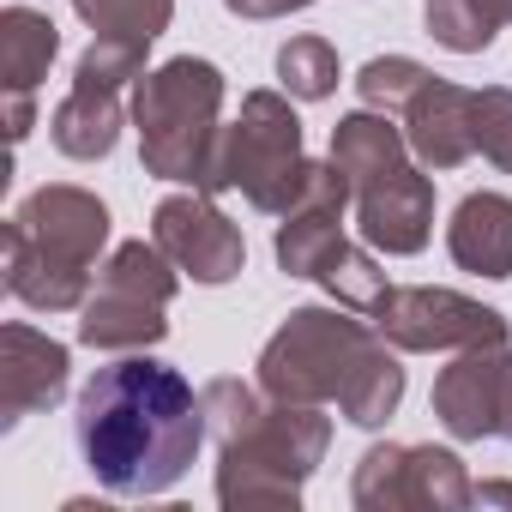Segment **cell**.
I'll use <instances>...</instances> for the list:
<instances>
[{"instance_id":"ffe728a7","label":"cell","mask_w":512,"mask_h":512,"mask_svg":"<svg viewBox=\"0 0 512 512\" xmlns=\"http://www.w3.org/2000/svg\"><path fill=\"white\" fill-rule=\"evenodd\" d=\"M398 404H404V368H398L392 344L380 338V344L368 350V362L350 374V386H344L338 410H344V422H356V428H380Z\"/></svg>"},{"instance_id":"603a6c76","label":"cell","mask_w":512,"mask_h":512,"mask_svg":"<svg viewBox=\"0 0 512 512\" xmlns=\"http://www.w3.org/2000/svg\"><path fill=\"white\" fill-rule=\"evenodd\" d=\"M278 79L296 103H326L338 91V49L326 37H290L278 49Z\"/></svg>"},{"instance_id":"484cf974","label":"cell","mask_w":512,"mask_h":512,"mask_svg":"<svg viewBox=\"0 0 512 512\" xmlns=\"http://www.w3.org/2000/svg\"><path fill=\"white\" fill-rule=\"evenodd\" d=\"M145 43H115V37H91V49L79 55V67H73V85H103V91H121V85H133L139 73H151L145 67Z\"/></svg>"},{"instance_id":"52a82bcc","label":"cell","mask_w":512,"mask_h":512,"mask_svg":"<svg viewBox=\"0 0 512 512\" xmlns=\"http://www.w3.org/2000/svg\"><path fill=\"white\" fill-rule=\"evenodd\" d=\"M470 476L464 458L446 446H368L350 476L356 512H458L470 506Z\"/></svg>"},{"instance_id":"8992f818","label":"cell","mask_w":512,"mask_h":512,"mask_svg":"<svg viewBox=\"0 0 512 512\" xmlns=\"http://www.w3.org/2000/svg\"><path fill=\"white\" fill-rule=\"evenodd\" d=\"M380 344L374 320H356V308H296L260 350V386L290 404H338L350 374Z\"/></svg>"},{"instance_id":"5b68a950","label":"cell","mask_w":512,"mask_h":512,"mask_svg":"<svg viewBox=\"0 0 512 512\" xmlns=\"http://www.w3.org/2000/svg\"><path fill=\"white\" fill-rule=\"evenodd\" d=\"M308 181V151H302V121L284 91H247L241 115L217 133L211 175L199 193H241L253 211L284 217L302 199Z\"/></svg>"},{"instance_id":"3957f363","label":"cell","mask_w":512,"mask_h":512,"mask_svg":"<svg viewBox=\"0 0 512 512\" xmlns=\"http://www.w3.org/2000/svg\"><path fill=\"white\" fill-rule=\"evenodd\" d=\"M133 127H139V163L157 181L205 187L211 151L223 133V73L199 55H175L133 79Z\"/></svg>"},{"instance_id":"277c9868","label":"cell","mask_w":512,"mask_h":512,"mask_svg":"<svg viewBox=\"0 0 512 512\" xmlns=\"http://www.w3.org/2000/svg\"><path fill=\"white\" fill-rule=\"evenodd\" d=\"M326 446H332V416H320V404H290L266 392L253 422L217 446V500L229 512L302 506V488L326 464Z\"/></svg>"},{"instance_id":"83f0119b","label":"cell","mask_w":512,"mask_h":512,"mask_svg":"<svg viewBox=\"0 0 512 512\" xmlns=\"http://www.w3.org/2000/svg\"><path fill=\"white\" fill-rule=\"evenodd\" d=\"M235 19H290V13H308L314 0H223Z\"/></svg>"},{"instance_id":"f546056e","label":"cell","mask_w":512,"mask_h":512,"mask_svg":"<svg viewBox=\"0 0 512 512\" xmlns=\"http://www.w3.org/2000/svg\"><path fill=\"white\" fill-rule=\"evenodd\" d=\"M470 506H512V482H476Z\"/></svg>"},{"instance_id":"4316f807","label":"cell","mask_w":512,"mask_h":512,"mask_svg":"<svg viewBox=\"0 0 512 512\" xmlns=\"http://www.w3.org/2000/svg\"><path fill=\"white\" fill-rule=\"evenodd\" d=\"M476 151L500 175H512V91L506 85L476 91Z\"/></svg>"},{"instance_id":"7402d4cb","label":"cell","mask_w":512,"mask_h":512,"mask_svg":"<svg viewBox=\"0 0 512 512\" xmlns=\"http://www.w3.org/2000/svg\"><path fill=\"white\" fill-rule=\"evenodd\" d=\"M422 31L452 55H482L500 37V19L488 13V0H428Z\"/></svg>"},{"instance_id":"ac0fdd59","label":"cell","mask_w":512,"mask_h":512,"mask_svg":"<svg viewBox=\"0 0 512 512\" xmlns=\"http://www.w3.org/2000/svg\"><path fill=\"white\" fill-rule=\"evenodd\" d=\"M169 308L139 302V296H115V290H91L79 308V344L91 350H151L169 338Z\"/></svg>"},{"instance_id":"6da1fadb","label":"cell","mask_w":512,"mask_h":512,"mask_svg":"<svg viewBox=\"0 0 512 512\" xmlns=\"http://www.w3.org/2000/svg\"><path fill=\"white\" fill-rule=\"evenodd\" d=\"M205 392L169 362L121 356L97 368L73 404V440L85 470L115 500L169 494L205 446Z\"/></svg>"},{"instance_id":"4fadbf2b","label":"cell","mask_w":512,"mask_h":512,"mask_svg":"<svg viewBox=\"0 0 512 512\" xmlns=\"http://www.w3.org/2000/svg\"><path fill=\"white\" fill-rule=\"evenodd\" d=\"M356 229L374 253H392V260L422 253L434 235V181L416 163H404V169L356 187Z\"/></svg>"},{"instance_id":"30bf717a","label":"cell","mask_w":512,"mask_h":512,"mask_svg":"<svg viewBox=\"0 0 512 512\" xmlns=\"http://www.w3.org/2000/svg\"><path fill=\"white\" fill-rule=\"evenodd\" d=\"M151 241L169 253V260L193 278V284H229L241 278L247 266V241H241V223H229L211 193H169L157 199L151 211Z\"/></svg>"},{"instance_id":"2e32d148","label":"cell","mask_w":512,"mask_h":512,"mask_svg":"<svg viewBox=\"0 0 512 512\" xmlns=\"http://www.w3.org/2000/svg\"><path fill=\"white\" fill-rule=\"evenodd\" d=\"M127 115H133V109H121V91L73 85V91L55 103V115H49V139H55V151L73 157V163H103V157L115 151Z\"/></svg>"},{"instance_id":"f1b7e54d","label":"cell","mask_w":512,"mask_h":512,"mask_svg":"<svg viewBox=\"0 0 512 512\" xmlns=\"http://www.w3.org/2000/svg\"><path fill=\"white\" fill-rule=\"evenodd\" d=\"M31 133V91H19V97H7V139L19 145Z\"/></svg>"},{"instance_id":"d6986e66","label":"cell","mask_w":512,"mask_h":512,"mask_svg":"<svg viewBox=\"0 0 512 512\" xmlns=\"http://www.w3.org/2000/svg\"><path fill=\"white\" fill-rule=\"evenodd\" d=\"M55 55H61V31H55L49 13H37V7H7L0 13V85H7V97L37 91L49 79Z\"/></svg>"},{"instance_id":"ba28073f","label":"cell","mask_w":512,"mask_h":512,"mask_svg":"<svg viewBox=\"0 0 512 512\" xmlns=\"http://www.w3.org/2000/svg\"><path fill=\"white\" fill-rule=\"evenodd\" d=\"M380 326V338L392 350H416V356H434V350H476V344H506V314L500 308H482L458 290H434V284H404V290H386V302L368 314Z\"/></svg>"},{"instance_id":"9a60e30c","label":"cell","mask_w":512,"mask_h":512,"mask_svg":"<svg viewBox=\"0 0 512 512\" xmlns=\"http://www.w3.org/2000/svg\"><path fill=\"white\" fill-rule=\"evenodd\" d=\"M446 253L470 278H512V199L506 193H464L446 223Z\"/></svg>"},{"instance_id":"8fae6325","label":"cell","mask_w":512,"mask_h":512,"mask_svg":"<svg viewBox=\"0 0 512 512\" xmlns=\"http://www.w3.org/2000/svg\"><path fill=\"white\" fill-rule=\"evenodd\" d=\"M350 199H356V193H350V175H344L332 157H326V163L308 157L302 199L284 211L278 241H272L278 266H284L290 278H326V266L344 253V205H350Z\"/></svg>"},{"instance_id":"9c48e42d","label":"cell","mask_w":512,"mask_h":512,"mask_svg":"<svg viewBox=\"0 0 512 512\" xmlns=\"http://www.w3.org/2000/svg\"><path fill=\"white\" fill-rule=\"evenodd\" d=\"M434 416L452 440L512 446V344L458 350V362L434 374Z\"/></svg>"},{"instance_id":"7c38bea8","label":"cell","mask_w":512,"mask_h":512,"mask_svg":"<svg viewBox=\"0 0 512 512\" xmlns=\"http://www.w3.org/2000/svg\"><path fill=\"white\" fill-rule=\"evenodd\" d=\"M67 344H55L49 332L13 320L0 326V428H19L37 410H55L67 398Z\"/></svg>"},{"instance_id":"44dd1931","label":"cell","mask_w":512,"mask_h":512,"mask_svg":"<svg viewBox=\"0 0 512 512\" xmlns=\"http://www.w3.org/2000/svg\"><path fill=\"white\" fill-rule=\"evenodd\" d=\"M73 13L91 25V37H115V43H157L175 19V0H73Z\"/></svg>"},{"instance_id":"e0dca14e","label":"cell","mask_w":512,"mask_h":512,"mask_svg":"<svg viewBox=\"0 0 512 512\" xmlns=\"http://www.w3.org/2000/svg\"><path fill=\"white\" fill-rule=\"evenodd\" d=\"M392 121H398V115L356 109V115H344V121L332 127V163L350 175V193L410 163V139H404V127H392Z\"/></svg>"},{"instance_id":"7a4b0ae2","label":"cell","mask_w":512,"mask_h":512,"mask_svg":"<svg viewBox=\"0 0 512 512\" xmlns=\"http://www.w3.org/2000/svg\"><path fill=\"white\" fill-rule=\"evenodd\" d=\"M109 247V205L91 187H37L7 217V290L37 314H79Z\"/></svg>"},{"instance_id":"d4e9b609","label":"cell","mask_w":512,"mask_h":512,"mask_svg":"<svg viewBox=\"0 0 512 512\" xmlns=\"http://www.w3.org/2000/svg\"><path fill=\"white\" fill-rule=\"evenodd\" d=\"M326 290H332V302H344V308H356V314H374L380 302H386V272L374 266V253L368 247H350L344 241V253L326 266V278H320Z\"/></svg>"},{"instance_id":"cb8c5ba5","label":"cell","mask_w":512,"mask_h":512,"mask_svg":"<svg viewBox=\"0 0 512 512\" xmlns=\"http://www.w3.org/2000/svg\"><path fill=\"white\" fill-rule=\"evenodd\" d=\"M428 79H434V73H428L422 61H410V55H374V61L356 73V97H362V109L404 115V103H410Z\"/></svg>"},{"instance_id":"4dcf8cb0","label":"cell","mask_w":512,"mask_h":512,"mask_svg":"<svg viewBox=\"0 0 512 512\" xmlns=\"http://www.w3.org/2000/svg\"><path fill=\"white\" fill-rule=\"evenodd\" d=\"M488 13H494L500 25H512V0H488Z\"/></svg>"},{"instance_id":"5bb4252c","label":"cell","mask_w":512,"mask_h":512,"mask_svg":"<svg viewBox=\"0 0 512 512\" xmlns=\"http://www.w3.org/2000/svg\"><path fill=\"white\" fill-rule=\"evenodd\" d=\"M398 121H404L410 157L422 169H458L464 157H476V91H464L440 73L404 103Z\"/></svg>"}]
</instances>
